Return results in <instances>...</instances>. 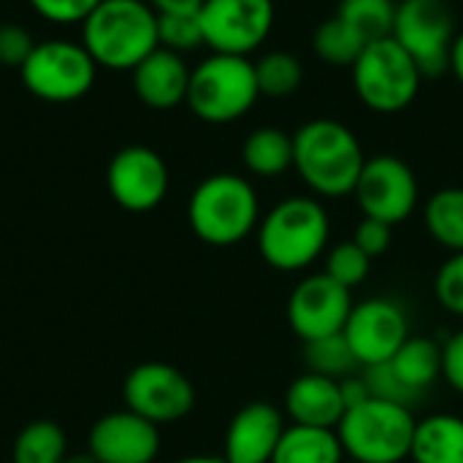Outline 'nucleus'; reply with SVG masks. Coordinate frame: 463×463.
<instances>
[{"instance_id":"nucleus-1","label":"nucleus","mask_w":463,"mask_h":463,"mask_svg":"<svg viewBox=\"0 0 463 463\" xmlns=\"http://www.w3.org/2000/svg\"><path fill=\"white\" fill-rule=\"evenodd\" d=\"M364 163L358 136L339 119H309L293 133V168L317 198L353 195Z\"/></svg>"},{"instance_id":"nucleus-2","label":"nucleus","mask_w":463,"mask_h":463,"mask_svg":"<svg viewBox=\"0 0 463 463\" xmlns=\"http://www.w3.org/2000/svg\"><path fill=\"white\" fill-rule=\"evenodd\" d=\"M255 233L260 258L271 269L290 274L309 269L328 250L331 220L317 198L293 195L269 209Z\"/></svg>"},{"instance_id":"nucleus-3","label":"nucleus","mask_w":463,"mask_h":463,"mask_svg":"<svg viewBox=\"0 0 463 463\" xmlns=\"http://www.w3.org/2000/svg\"><path fill=\"white\" fill-rule=\"evenodd\" d=\"M81 46L98 68L133 71L157 41V14L146 0H100L81 22Z\"/></svg>"},{"instance_id":"nucleus-4","label":"nucleus","mask_w":463,"mask_h":463,"mask_svg":"<svg viewBox=\"0 0 463 463\" xmlns=\"http://www.w3.org/2000/svg\"><path fill=\"white\" fill-rule=\"evenodd\" d=\"M187 220L201 241L212 247H233L258 231L260 201L244 176L212 174L193 190Z\"/></svg>"},{"instance_id":"nucleus-5","label":"nucleus","mask_w":463,"mask_h":463,"mask_svg":"<svg viewBox=\"0 0 463 463\" xmlns=\"http://www.w3.org/2000/svg\"><path fill=\"white\" fill-rule=\"evenodd\" d=\"M415 426L410 407L372 396L345 412L336 434L353 463H402L410 458Z\"/></svg>"},{"instance_id":"nucleus-6","label":"nucleus","mask_w":463,"mask_h":463,"mask_svg":"<svg viewBox=\"0 0 463 463\" xmlns=\"http://www.w3.org/2000/svg\"><path fill=\"white\" fill-rule=\"evenodd\" d=\"M258 98V76L250 57L212 52L190 73L187 106L203 122H236L252 111Z\"/></svg>"},{"instance_id":"nucleus-7","label":"nucleus","mask_w":463,"mask_h":463,"mask_svg":"<svg viewBox=\"0 0 463 463\" xmlns=\"http://www.w3.org/2000/svg\"><path fill=\"white\" fill-rule=\"evenodd\" d=\"M420 68L393 35L364 46L353 65V84L361 103L374 114H399L420 92Z\"/></svg>"},{"instance_id":"nucleus-8","label":"nucleus","mask_w":463,"mask_h":463,"mask_svg":"<svg viewBox=\"0 0 463 463\" xmlns=\"http://www.w3.org/2000/svg\"><path fill=\"white\" fill-rule=\"evenodd\" d=\"M19 76L24 90L38 100L73 103L92 90L98 65L81 41L49 38L35 43L33 54L19 68Z\"/></svg>"},{"instance_id":"nucleus-9","label":"nucleus","mask_w":463,"mask_h":463,"mask_svg":"<svg viewBox=\"0 0 463 463\" xmlns=\"http://www.w3.org/2000/svg\"><path fill=\"white\" fill-rule=\"evenodd\" d=\"M391 35L415 60L423 76L450 71V52L458 30L448 0H402Z\"/></svg>"},{"instance_id":"nucleus-10","label":"nucleus","mask_w":463,"mask_h":463,"mask_svg":"<svg viewBox=\"0 0 463 463\" xmlns=\"http://www.w3.org/2000/svg\"><path fill=\"white\" fill-rule=\"evenodd\" d=\"M274 0H203L198 19L203 46L217 54L250 57L274 30Z\"/></svg>"},{"instance_id":"nucleus-11","label":"nucleus","mask_w":463,"mask_h":463,"mask_svg":"<svg viewBox=\"0 0 463 463\" xmlns=\"http://www.w3.org/2000/svg\"><path fill=\"white\" fill-rule=\"evenodd\" d=\"M125 410L146 418L155 426L179 423L195 407V388L184 372L163 361L138 364L125 377Z\"/></svg>"},{"instance_id":"nucleus-12","label":"nucleus","mask_w":463,"mask_h":463,"mask_svg":"<svg viewBox=\"0 0 463 463\" xmlns=\"http://www.w3.org/2000/svg\"><path fill=\"white\" fill-rule=\"evenodd\" d=\"M353 195L364 217L399 225L410 220L412 212L418 209L420 187L415 171L402 157L377 155V157H366Z\"/></svg>"},{"instance_id":"nucleus-13","label":"nucleus","mask_w":463,"mask_h":463,"mask_svg":"<svg viewBox=\"0 0 463 463\" xmlns=\"http://www.w3.org/2000/svg\"><path fill=\"white\" fill-rule=\"evenodd\" d=\"M353 307V290L331 279L326 271H317L293 288L288 298V323L293 334L307 345L342 334Z\"/></svg>"},{"instance_id":"nucleus-14","label":"nucleus","mask_w":463,"mask_h":463,"mask_svg":"<svg viewBox=\"0 0 463 463\" xmlns=\"http://www.w3.org/2000/svg\"><path fill=\"white\" fill-rule=\"evenodd\" d=\"M106 187L117 206L125 212H152L157 209L171 187V174L165 160L144 144H130L122 146L109 168H106Z\"/></svg>"},{"instance_id":"nucleus-15","label":"nucleus","mask_w":463,"mask_h":463,"mask_svg":"<svg viewBox=\"0 0 463 463\" xmlns=\"http://www.w3.org/2000/svg\"><path fill=\"white\" fill-rule=\"evenodd\" d=\"M345 339L361 369L388 364L410 339L407 312L391 298H366L353 307L345 323Z\"/></svg>"},{"instance_id":"nucleus-16","label":"nucleus","mask_w":463,"mask_h":463,"mask_svg":"<svg viewBox=\"0 0 463 463\" xmlns=\"http://www.w3.org/2000/svg\"><path fill=\"white\" fill-rule=\"evenodd\" d=\"M160 453V426L119 410L95 420L90 431V456L98 463H155Z\"/></svg>"},{"instance_id":"nucleus-17","label":"nucleus","mask_w":463,"mask_h":463,"mask_svg":"<svg viewBox=\"0 0 463 463\" xmlns=\"http://www.w3.org/2000/svg\"><path fill=\"white\" fill-rule=\"evenodd\" d=\"M285 429V415L274 404L252 402L231 418L222 458L228 463H271Z\"/></svg>"},{"instance_id":"nucleus-18","label":"nucleus","mask_w":463,"mask_h":463,"mask_svg":"<svg viewBox=\"0 0 463 463\" xmlns=\"http://www.w3.org/2000/svg\"><path fill=\"white\" fill-rule=\"evenodd\" d=\"M130 73H133V92L146 109L171 111L187 103L193 68L184 62V54L157 46Z\"/></svg>"},{"instance_id":"nucleus-19","label":"nucleus","mask_w":463,"mask_h":463,"mask_svg":"<svg viewBox=\"0 0 463 463\" xmlns=\"http://www.w3.org/2000/svg\"><path fill=\"white\" fill-rule=\"evenodd\" d=\"M345 412H347V407L342 399L339 380L307 372V374L296 377L285 391V415L296 426L336 431Z\"/></svg>"},{"instance_id":"nucleus-20","label":"nucleus","mask_w":463,"mask_h":463,"mask_svg":"<svg viewBox=\"0 0 463 463\" xmlns=\"http://www.w3.org/2000/svg\"><path fill=\"white\" fill-rule=\"evenodd\" d=\"M412 463H463V418L437 412L415 426Z\"/></svg>"},{"instance_id":"nucleus-21","label":"nucleus","mask_w":463,"mask_h":463,"mask_svg":"<svg viewBox=\"0 0 463 463\" xmlns=\"http://www.w3.org/2000/svg\"><path fill=\"white\" fill-rule=\"evenodd\" d=\"M271 463H345V448L334 429L290 423L277 445Z\"/></svg>"},{"instance_id":"nucleus-22","label":"nucleus","mask_w":463,"mask_h":463,"mask_svg":"<svg viewBox=\"0 0 463 463\" xmlns=\"http://www.w3.org/2000/svg\"><path fill=\"white\" fill-rule=\"evenodd\" d=\"M241 163L252 176L274 179L293 168V136L282 128H258L241 144Z\"/></svg>"},{"instance_id":"nucleus-23","label":"nucleus","mask_w":463,"mask_h":463,"mask_svg":"<svg viewBox=\"0 0 463 463\" xmlns=\"http://www.w3.org/2000/svg\"><path fill=\"white\" fill-rule=\"evenodd\" d=\"M388 364L396 377L420 396L442 377V345L429 336H410Z\"/></svg>"},{"instance_id":"nucleus-24","label":"nucleus","mask_w":463,"mask_h":463,"mask_svg":"<svg viewBox=\"0 0 463 463\" xmlns=\"http://www.w3.org/2000/svg\"><path fill=\"white\" fill-rule=\"evenodd\" d=\"M429 236L450 255L463 252V187L437 190L423 209Z\"/></svg>"},{"instance_id":"nucleus-25","label":"nucleus","mask_w":463,"mask_h":463,"mask_svg":"<svg viewBox=\"0 0 463 463\" xmlns=\"http://www.w3.org/2000/svg\"><path fill=\"white\" fill-rule=\"evenodd\" d=\"M65 458L68 439L54 420H33L14 439V463H62Z\"/></svg>"},{"instance_id":"nucleus-26","label":"nucleus","mask_w":463,"mask_h":463,"mask_svg":"<svg viewBox=\"0 0 463 463\" xmlns=\"http://www.w3.org/2000/svg\"><path fill=\"white\" fill-rule=\"evenodd\" d=\"M396 5L393 0H342L336 16L350 24L364 43H372L393 33Z\"/></svg>"},{"instance_id":"nucleus-27","label":"nucleus","mask_w":463,"mask_h":463,"mask_svg":"<svg viewBox=\"0 0 463 463\" xmlns=\"http://www.w3.org/2000/svg\"><path fill=\"white\" fill-rule=\"evenodd\" d=\"M315 54L326 62V65H336V68H353L355 60L364 52V41L361 35L345 24L339 16H331L326 22H320V27L315 30Z\"/></svg>"},{"instance_id":"nucleus-28","label":"nucleus","mask_w":463,"mask_h":463,"mask_svg":"<svg viewBox=\"0 0 463 463\" xmlns=\"http://www.w3.org/2000/svg\"><path fill=\"white\" fill-rule=\"evenodd\" d=\"M258 90L266 98H288L304 84V65L290 52H269L255 62Z\"/></svg>"},{"instance_id":"nucleus-29","label":"nucleus","mask_w":463,"mask_h":463,"mask_svg":"<svg viewBox=\"0 0 463 463\" xmlns=\"http://www.w3.org/2000/svg\"><path fill=\"white\" fill-rule=\"evenodd\" d=\"M304 361H307V369L312 374H323L331 380H345L361 369V364L355 361L345 334H334L326 339L307 342L304 345Z\"/></svg>"},{"instance_id":"nucleus-30","label":"nucleus","mask_w":463,"mask_h":463,"mask_svg":"<svg viewBox=\"0 0 463 463\" xmlns=\"http://www.w3.org/2000/svg\"><path fill=\"white\" fill-rule=\"evenodd\" d=\"M331 279H336L339 285H345L347 290H355L372 271V258L350 239V241H339L326 252V269H323Z\"/></svg>"},{"instance_id":"nucleus-31","label":"nucleus","mask_w":463,"mask_h":463,"mask_svg":"<svg viewBox=\"0 0 463 463\" xmlns=\"http://www.w3.org/2000/svg\"><path fill=\"white\" fill-rule=\"evenodd\" d=\"M157 41L176 54L203 46V30L198 14H157Z\"/></svg>"},{"instance_id":"nucleus-32","label":"nucleus","mask_w":463,"mask_h":463,"mask_svg":"<svg viewBox=\"0 0 463 463\" xmlns=\"http://www.w3.org/2000/svg\"><path fill=\"white\" fill-rule=\"evenodd\" d=\"M434 296L450 315L463 320V252H453L434 277Z\"/></svg>"},{"instance_id":"nucleus-33","label":"nucleus","mask_w":463,"mask_h":463,"mask_svg":"<svg viewBox=\"0 0 463 463\" xmlns=\"http://www.w3.org/2000/svg\"><path fill=\"white\" fill-rule=\"evenodd\" d=\"M364 380L369 385V393L374 399H385V402H396L404 407H412V402L418 399L391 369V364H380V366H369L364 369Z\"/></svg>"},{"instance_id":"nucleus-34","label":"nucleus","mask_w":463,"mask_h":463,"mask_svg":"<svg viewBox=\"0 0 463 463\" xmlns=\"http://www.w3.org/2000/svg\"><path fill=\"white\" fill-rule=\"evenodd\" d=\"M33 11L52 24H81L98 5L100 0H27Z\"/></svg>"},{"instance_id":"nucleus-35","label":"nucleus","mask_w":463,"mask_h":463,"mask_svg":"<svg viewBox=\"0 0 463 463\" xmlns=\"http://www.w3.org/2000/svg\"><path fill=\"white\" fill-rule=\"evenodd\" d=\"M33 49H35V41L27 27L14 24V22L0 24V65L3 68L19 71L33 54Z\"/></svg>"},{"instance_id":"nucleus-36","label":"nucleus","mask_w":463,"mask_h":463,"mask_svg":"<svg viewBox=\"0 0 463 463\" xmlns=\"http://www.w3.org/2000/svg\"><path fill=\"white\" fill-rule=\"evenodd\" d=\"M353 241L374 260L380 255L388 252L391 241H393V225L383 222V220H374V217H364L353 233Z\"/></svg>"},{"instance_id":"nucleus-37","label":"nucleus","mask_w":463,"mask_h":463,"mask_svg":"<svg viewBox=\"0 0 463 463\" xmlns=\"http://www.w3.org/2000/svg\"><path fill=\"white\" fill-rule=\"evenodd\" d=\"M442 377L463 396V328L442 345Z\"/></svg>"},{"instance_id":"nucleus-38","label":"nucleus","mask_w":463,"mask_h":463,"mask_svg":"<svg viewBox=\"0 0 463 463\" xmlns=\"http://www.w3.org/2000/svg\"><path fill=\"white\" fill-rule=\"evenodd\" d=\"M339 385H342V399H345V407H347V410H350V407L364 404L366 399H372L369 385H366V380H364V377L350 374V377L339 380Z\"/></svg>"},{"instance_id":"nucleus-39","label":"nucleus","mask_w":463,"mask_h":463,"mask_svg":"<svg viewBox=\"0 0 463 463\" xmlns=\"http://www.w3.org/2000/svg\"><path fill=\"white\" fill-rule=\"evenodd\" d=\"M155 14H198L203 0H146Z\"/></svg>"},{"instance_id":"nucleus-40","label":"nucleus","mask_w":463,"mask_h":463,"mask_svg":"<svg viewBox=\"0 0 463 463\" xmlns=\"http://www.w3.org/2000/svg\"><path fill=\"white\" fill-rule=\"evenodd\" d=\"M450 71H453V76H456V79L463 84V30L456 35V41H453V52H450Z\"/></svg>"},{"instance_id":"nucleus-41","label":"nucleus","mask_w":463,"mask_h":463,"mask_svg":"<svg viewBox=\"0 0 463 463\" xmlns=\"http://www.w3.org/2000/svg\"><path fill=\"white\" fill-rule=\"evenodd\" d=\"M176 463H228L222 456H190V458H179Z\"/></svg>"},{"instance_id":"nucleus-42","label":"nucleus","mask_w":463,"mask_h":463,"mask_svg":"<svg viewBox=\"0 0 463 463\" xmlns=\"http://www.w3.org/2000/svg\"><path fill=\"white\" fill-rule=\"evenodd\" d=\"M62 463H98V461L87 453V456H68Z\"/></svg>"}]
</instances>
